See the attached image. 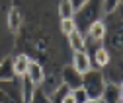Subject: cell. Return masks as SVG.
Segmentation results:
<instances>
[{"label":"cell","instance_id":"obj_1","mask_svg":"<svg viewBox=\"0 0 123 103\" xmlns=\"http://www.w3.org/2000/svg\"><path fill=\"white\" fill-rule=\"evenodd\" d=\"M100 12H102V4L100 2H86V6L78 12V14H74V25H76V31L82 33L86 37L88 33V29L94 25L96 22H100Z\"/></svg>","mask_w":123,"mask_h":103},{"label":"cell","instance_id":"obj_2","mask_svg":"<svg viewBox=\"0 0 123 103\" xmlns=\"http://www.w3.org/2000/svg\"><path fill=\"white\" fill-rule=\"evenodd\" d=\"M82 87L84 92L88 93L90 99H100L104 93V87H105V80L102 70H90L82 76Z\"/></svg>","mask_w":123,"mask_h":103},{"label":"cell","instance_id":"obj_3","mask_svg":"<svg viewBox=\"0 0 123 103\" xmlns=\"http://www.w3.org/2000/svg\"><path fill=\"white\" fill-rule=\"evenodd\" d=\"M61 82H63V86H67L70 92L82 87V76H80L70 64L63 66V70H61Z\"/></svg>","mask_w":123,"mask_h":103},{"label":"cell","instance_id":"obj_4","mask_svg":"<svg viewBox=\"0 0 123 103\" xmlns=\"http://www.w3.org/2000/svg\"><path fill=\"white\" fill-rule=\"evenodd\" d=\"M70 66L78 72L80 76H84L86 72L92 70V58H90V54H86V51H84V53H74V54H72V64H70Z\"/></svg>","mask_w":123,"mask_h":103},{"label":"cell","instance_id":"obj_5","mask_svg":"<svg viewBox=\"0 0 123 103\" xmlns=\"http://www.w3.org/2000/svg\"><path fill=\"white\" fill-rule=\"evenodd\" d=\"M0 103H22V93L12 90V82H0Z\"/></svg>","mask_w":123,"mask_h":103},{"label":"cell","instance_id":"obj_6","mask_svg":"<svg viewBox=\"0 0 123 103\" xmlns=\"http://www.w3.org/2000/svg\"><path fill=\"white\" fill-rule=\"evenodd\" d=\"M27 78L31 80V84H33L35 87H39V86L43 84V80H45V70H43V66H41L37 60H31V62H29Z\"/></svg>","mask_w":123,"mask_h":103},{"label":"cell","instance_id":"obj_7","mask_svg":"<svg viewBox=\"0 0 123 103\" xmlns=\"http://www.w3.org/2000/svg\"><path fill=\"white\" fill-rule=\"evenodd\" d=\"M16 80V72H14V58L6 56L0 62V82H14Z\"/></svg>","mask_w":123,"mask_h":103},{"label":"cell","instance_id":"obj_8","mask_svg":"<svg viewBox=\"0 0 123 103\" xmlns=\"http://www.w3.org/2000/svg\"><path fill=\"white\" fill-rule=\"evenodd\" d=\"M105 33H107V25L104 22H96L94 25H92L88 29V33H86V39L88 41H96V43H102L105 39Z\"/></svg>","mask_w":123,"mask_h":103},{"label":"cell","instance_id":"obj_9","mask_svg":"<svg viewBox=\"0 0 123 103\" xmlns=\"http://www.w3.org/2000/svg\"><path fill=\"white\" fill-rule=\"evenodd\" d=\"M14 58V72H16V78H24L27 76V68H29V62H31V58L27 54H18V56H12Z\"/></svg>","mask_w":123,"mask_h":103},{"label":"cell","instance_id":"obj_10","mask_svg":"<svg viewBox=\"0 0 123 103\" xmlns=\"http://www.w3.org/2000/svg\"><path fill=\"white\" fill-rule=\"evenodd\" d=\"M110 60H111L110 49H105V47H98V49L94 51V60H92V64L96 66V70L105 68L107 64H110Z\"/></svg>","mask_w":123,"mask_h":103},{"label":"cell","instance_id":"obj_11","mask_svg":"<svg viewBox=\"0 0 123 103\" xmlns=\"http://www.w3.org/2000/svg\"><path fill=\"white\" fill-rule=\"evenodd\" d=\"M119 97H121V90H119V86H117V84H113V82L105 84L104 93H102L104 103H117V101H119Z\"/></svg>","mask_w":123,"mask_h":103},{"label":"cell","instance_id":"obj_12","mask_svg":"<svg viewBox=\"0 0 123 103\" xmlns=\"http://www.w3.org/2000/svg\"><path fill=\"white\" fill-rule=\"evenodd\" d=\"M20 93H22V103H31V97L35 93V86L31 84V80H29L27 76L20 78Z\"/></svg>","mask_w":123,"mask_h":103},{"label":"cell","instance_id":"obj_13","mask_svg":"<svg viewBox=\"0 0 123 103\" xmlns=\"http://www.w3.org/2000/svg\"><path fill=\"white\" fill-rule=\"evenodd\" d=\"M68 43H70V47L74 49V53H84L86 51V37L78 31H74L70 37H68Z\"/></svg>","mask_w":123,"mask_h":103},{"label":"cell","instance_id":"obj_14","mask_svg":"<svg viewBox=\"0 0 123 103\" xmlns=\"http://www.w3.org/2000/svg\"><path fill=\"white\" fill-rule=\"evenodd\" d=\"M8 27H10L12 33H16L18 29L22 27V14H20V10L12 8V10L8 12Z\"/></svg>","mask_w":123,"mask_h":103},{"label":"cell","instance_id":"obj_15","mask_svg":"<svg viewBox=\"0 0 123 103\" xmlns=\"http://www.w3.org/2000/svg\"><path fill=\"white\" fill-rule=\"evenodd\" d=\"M59 16H61V20H72L74 18L70 0H63V2H59Z\"/></svg>","mask_w":123,"mask_h":103},{"label":"cell","instance_id":"obj_16","mask_svg":"<svg viewBox=\"0 0 123 103\" xmlns=\"http://www.w3.org/2000/svg\"><path fill=\"white\" fill-rule=\"evenodd\" d=\"M68 93H70V90H68L67 86L61 84V86H59V90H57L55 93H51V95H49V101H51V103H63V101H65V97H67Z\"/></svg>","mask_w":123,"mask_h":103},{"label":"cell","instance_id":"obj_17","mask_svg":"<svg viewBox=\"0 0 123 103\" xmlns=\"http://www.w3.org/2000/svg\"><path fill=\"white\" fill-rule=\"evenodd\" d=\"M110 41H111V49L123 51V29H115L110 35Z\"/></svg>","mask_w":123,"mask_h":103},{"label":"cell","instance_id":"obj_18","mask_svg":"<svg viewBox=\"0 0 123 103\" xmlns=\"http://www.w3.org/2000/svg\"><path fill=\"white\" fill-rule=\"evenodd\" d=\"M59 29H61V33H63V35L70 37V35H72V33L76 31L74 20H61V23H59Z\"/></svg>","mask_w":123,"mask_h":103},{"label":"cell","instance_id":"obj_19","mask_svg":"<svg viewBox=\"0 0 123 103\" xmlns=\"http://www.w3.org/2000/svg\"><path fill=\"white\" fill-rule=\"evenodd\" d=\"M100 4H102V12H105L107 16H113L117 8H121V2H117V0H105V2H100Z\"/></svg>","mask_w":123,"mask_h":103},{"label":"cell","instance_id":"obj_20","mask_svg":"<svg viewBox=\"0 0 123 103\" xmlns=\"http://www.w3.org/2000/svg\"><path fill=\"white\" fill-rule=\"evenodd\" d=\"M70 93H72L74 103H88V101H90L88 93L84 92V87H78V90H74V92H70Z\"/></svg>","mask_w":123,"mask_h":103},{"label":"cell","instance_id":"obj_21","mask_svg":"<svg viewBox=\"0 0 123 103\" xmlns=\"http://www.w3.org/2000/svg\"><path fill=\"white\" fill-rule=\"evenodd\" d=\"M31 103H51V101H49V95L45 93L41 87H35V93L31 97Z\"/></svg>","mask_w":123,"mask_h":103},{"label":"cell","instance_id":"obj_22","mask_svg":"<svg viewBox=\"0 0 123 103\" xmlns=\"http://www.w3.org/2000/svg\"><path fill=\"white\" fill-rule=\"evenodd\" d=\"M70 6H72V12L78 14L84 6H86V0H70Z\"/></svg>","mask_w":123,"mask_h":103},{"label":"cell","instance_id":"obj_23","mask_svg":"<svg viewBox=\"0 0 123 103\" xmlns=\"http://www.w3.org/2000/svg\"><path fill=\"white\" fill-rule=\"evenodd\" d=\"M63 103H74V99H72V93H68L67 97H65V101Z\"/></svg>","mask_w":123,"mask_h":103},{"label":"cell","instance_id":"obj_24","mask_svg":"<svg viewBox=\"0 0 123 103\" xmlns=\"http://www.w3.org/2000/svg\"><path fill=\"white\" fill-rule=\"evenodd\" d=\"M88 103H104V99H102V97H100V99H90Z\"/></svg>","mask_w":123,"mask_h":103},{"label":"cell","instance_id":"obj_25","mask_svg":"<svg viewBox=\"0 0 123 103\" xmlns=\"http://www.w3.org/2000/svg\"><path fill=\"white\" fill-rule=\"evenodd\" d=\"M119 90H121V93H123V82H121V86H119Z\"/></svg>","mask_w":123,"mask_h":103}]
</instances>
